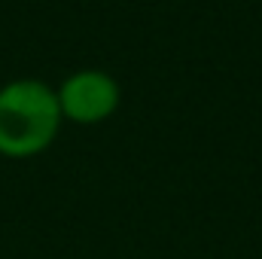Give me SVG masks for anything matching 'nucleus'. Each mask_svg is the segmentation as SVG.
Returning <instances> with one entry per match:
<instances>
[{
    "label": "nucleus",
    "instance_id": "nucleus-2",
    "mask_svg": "<svg viewBox=\"0 0 262 259\" xmlns=\"http://www.w3.org/2000/svg\"><path fill=\"white\" fill-rule=\"evenodd\" d=\"M58 95V107L64 122H76V125H101L107 122L119 104H122V85L113 73L107 70H76L61 79V85L55 89Z\"/></svg>",
    "mask_w": 262,
    "mask_h": 259
},
{
    "label": "nucleus",
    "instance_id": "nucleus-1",
    "mask_svg": "<svg viewBox=\"0 0 262 259\" xmlns=\"http://www.w3.org/2000/svg\"><path fill=\"white\" fill-rule=\"evenodd\" d=\"M58 95L49 82L21 76L0 85V156L31 159L49 149L61 131Z\"/></svg>",
    "mask_w": 262,
    "mask_h": 259
}]
</instances>
